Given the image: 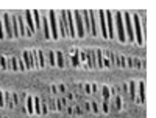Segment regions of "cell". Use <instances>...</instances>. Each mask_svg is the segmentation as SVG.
Segmentation results:
<instances>
[{"mask_svg":"<svg viewBox=\"0 0 156 118\" xmlns=\"http://www.w3.org/2000/svg\"><path fill=\"white\" fill-rule=\"evenodd\" d=\"M123 20H122V12H115V27H117V37L120 42H125V27H123Z\"/></svg>","mask_w":156,"mask_h":118,"instance_id":"6da1fadb","label":"cell"},{"mask_svg":"<svg viewBox=\"0 0 156 118\" xmlns=\"http://www.w3.org/2000/svg\"><path fill=\"white\" fill-rule=\"evenodd\" d=\"M48 22H50V33H51V39H56L59 37V33H58V25H56V14L55 11H50L48 12Z\"/></svg>","mask_w":156,"mask_h":118,"instance_id":"7a4b0ae2","label":"cell"},{"mask_svg":"<svg viewBox=\"0 0 156 118\" xmlns=\"http://www.w3.org/2000/svg\"><path fill=\"white\" fill-rule=\"evenodd\" d=\"M73 17L76 20V37H84V23H83L81 12L80 11H75Z\"/></svg>","mask_w":156,"mask_h":118,"instance_id":"3957f363","label":"cell"},{"mask_svg":"<svg viewBox=\"0 0 156 118\" xmlns=\"http://www.w3.org/2000/svg\"><path fill=\"white\" fill-rule=\"evenodd\" d=\"M66 17H67V31H69V34L72 36V37H76V25H75V22H73V14H72V11H66Z\"/></svg>","mask_w":156,"mask_h":118,"instance_id":"277c9868","label":"cell"},{"mask_svg":"<svg viewBox=\"0 0 156 118\" xmlns=\"http://www.w3.org/2000/svg\"><path fill=\"white\" fill-rule=\"evenodd\" d=\"M123 19H125V27H126V31H128V41H129V42H134V33H133V25H131V16H129V14H123Z\"/></svg>","mask_w":156,"mask_h":118,"instance_id":"5b68a950","label":"cell"},{"mask_svg":"<svg viewBox=\"0 0 156 118\" xmlns=\"http://www.w3.org/2000/svg\"><path fill=\"white\" fill-rule=\"evenodd\" d=\"M98 19H100V25H101V36L103 39H109V33H108V27H106V16H105V11H98Z\"/></svg>","mask_w":156,"mask_h":118,"instance_id":"8992f818","label":"cell"},{"mask_svg":"<svg viewBox=\"0 0 156 118\" xmlns=\"http://www.w3.org/2000/svg\"><path fill=\"white\" fill-rule=\"evenodd\" d=\"M59 30H61V36L66 37L69 34L67 31V17H66V11H62L59 14Z\"/></svg>","mask_w":156,"mask_h":118,"instance_id":"52a82bcc","label":"cell"},{"mask_svg":"<svg viewBox=\"0 0 156 118\" xmlns=\"http://www.w3.org/2000/svg\"><path fill=\"white\" fill-rule=\"evenodd\" d=\"M133 19H134V28H136V42H137L139 45H142V44H144V37H142V31H140L139 16H137V14H134V16H133Z\"/></svg>","mask_w":156,"mask_h":118,"instance_id":"ba28073f","label":"cell"},{"mask_svg":"<svg viewBox=\"0 0 156 118\" xmlns=\"http://www.w3.org/2000/svg\"><path fill=\"white\" fill-rule=\"evenodd\" d=\"M105 16H106V27L109 30V39H112L114 37V16L109 11H105Z\"/></svg>","mask_w":156,"mask_h":118,"instance_id":"9c48e42d","label":"cell"},{"mask_svg":"<svg viewBox=\"0 0 156 118\" xmlns=\"http://www.w3.org/2000/svg\"><path fill=\"white\" fill-rule=\"evenodd\" d=\"M2 20H3V25H5V30H6L8 37H14V34H12V27H11V22H9V16H8V14H3Z\"/></svg>","mask_w":156,"mask_h":118,"instance_id":"30bf717a","label":"cell"},{"mask_svg":"<svg viewBox=\"0 0 156 118\" xmlns=\"http://www.w3.org/2000/svg\"><path fill=\"white\" fill-rule=\"evenodd\" d=\"M89 17H90V33L94 36H97L98 30H97V19H95V12L94 11H89Z\"/></svg>","mask_w":156,"mask_h":118,"instance_id":"8fae6325","label":"cell"},{"mask_svg":"<svg viewBox=\"0 0 156 118\" xmlns=\"http://www.w3.org/2000/svg\"><path fill=\"white\" fill-rule=\"evenodd\" d=\"M22 56H23V61L27 62V64H25V67H27V69H33L34 65H33V59H31V51H23Z\"/></svg>","mask_w":156,"mask_h":118,"instance_id":"7c38bea8","label":"cell"},{"mask_svg":"<svg viewBox=\"0 0 156 118\" xmlns=\"http://www.w3.org/2000/svg\"><path fill=\"white\" fill-rule=\"evenodd\" d=\"M33 11H27V14H25V17H27V23H28V28H30V33H34L36 27H34V23H33Z\"/></svg>","mask_w":156,"mask_h":118,"instance_id":"4fadbf2b","label":"cell"},{"mask_svg":"<svg viewBox=\"0 0 156 118\" xmlns=\"http://www.w3.org/2000/svg\"><path fill=\"white\" fill-rule=\"evenodd\" d=\"M81 17H83V23H84V31L90 30V17H89V11L81 12Z\"/></svg>","mask_w":156,"mask_h":118,"instance_id":"5bb4252c","label":"cell"},{"mask_svg":"<svg viewBox=\"0 0 156 118\" xmlns=\"http://www.w3.org/2000/svg\"><path fill=\"white\" fill-rule=\"evenodd\" d=\"M42 25H44V34H45V39H51V33H50V22L47 20V17H44Z\"/></svg>","mask_w":156,"mask_h":118,"instance_id":"9a60e30c","label":"cell"},{"mask_svg":"<svg viewBox=\"0 0 156 118\" xmlns=\"http://www.w3.org/2000/svg\"><path fill=\"white\" fill-rule=\"evenodd\" d=\"M11 20H12V34H14V37H19L20 33H19V22H17V17L12 16Z\"/></svg>","mask_w":156,"mask_h":118,"instance_id":"2e32d148","label":"cell"},{"mask_svg":"<svg viewBox=\"0 0 156 118\" xmlns=\"http://www.w3.org/2000/svg\"><path fill=\"white\" fill-rule=\"evenodd\" d=\"M33 101H34V98H33V96H28V98H27V110H28V113H30V115H33V113H34Z\"/></svg>","mask_w":156,"mask_h":118,"instance_id":"e0dca14e","label":"cell"},{"mask_svg":"<svg viewBox=\"0 0 156 118\" xmlns=\"http://www.w3.org/2000/svg\"><path fill=\"white\" fill-rule=\"evenodd\" d=\"M55 56H56V65H59V67L62 69L64 67V56H62V53L61 51H56Z\"/></svg>","mask_w":156,"mask_h":118,"instance_id":"ac0fdd59","label":"cell"},{"mask_svg":"<svg viewBox=\"0 0 156 118\" xmlns=\"http://www.w3.org/2000/svg\"><path fill=\"white\" fill-rule=\"evenodd\" d=\"M17 22H19V33H20L22 36L28 34V33H27V30H25V25H23V20H22V17H17Z\"/></svg>","mask_w":156,"mask_h":118,"instance_id":"d6986e66","label":"cell"},{"mask_svg":"<svg viewBox=\"0 0 156 118\" xmlns=\"http://www.w3.org/2000/svg\"><path fill=\"white\" fill-rule=\"evenodd\" d=\"M145 96H144V83H139V103H144Z\"/></svg>","mask_w":156,"mask_h":118,"instance_id":"ffe728a7","label":"cell"},{"mask_svg":"<svg viewBox=\"0 0 156 118\" xmlns=\"http://www.w3.org/2000/svg\"><path fill=\"white\" fill-rule=\"evenodd\" d=\"M37 59H39V67H44V65H45V59H44V53L41 50H37Z\"/></svg>","mask_w":156,"mask_h":118,"instance_id":"44dd1931","label":"cell"},{"mask_svg":"<svg viewBox=\"0 0 156 118\" xmlns=\"http://www.w3.org/2000/svg\"><path fill=\"white\" fill-rule=\"evenodd\" d=\"M34 106H36V110H34V112H36L37 115L44 113V112H42V109H41V103H39V98H37V96H34Z\"/></svg>","mask_w":156,"mask_h":118,"instance_id":"7402d4cb","label":"cell"},{"mask_svg":"<svg viewBox=\"0 0 156 118\" xmlns=\"http://www.w3.org/2000/svg\"><path fill=\"white\" fill-rule=\"evenodd\" d=\"M97 65L101 69L105 67V64H103V59H101V50H97Z\"/></svg>","mask_w":156,"mask_h":118,"instance_id":"603a6c76","label":"cell"},{"mask_svg":"<svg viewBox=\"0 0 156 118\" xmlns=\"http://www.w3.org/2000/svg\"><path fill=\"white\" fill-rule=\"evenodd\" d=\"M3 96H5V99H6V104H8L9 107H12V106H14V103L11 101V98H12V96L8 93V92H5V93H3Z\"/></svg>","mask_w":156,"mask_h":118,"instance_id":"cb8c5ba5","label":"cell"},{"mask_svg":"<svg viewBox=\"0 0 156 118\" xmlns=\"http://www.w3.org/2000/svg\"><path fill=\"white\" fill-rule=\"evenodd\" d=\"M33 14H34V27H36V28H39V27H41V20H39V12H37V11H34Z\"/></svg>","mask_w":156,"mask_h":118,"instance_id":"d4e9b609","label":"cell"},{"mask_svg":"<svg viewBox=\"0 0 156 118\" xmlns=\"http://www.w3.org/2000/svg\"><path fill=\"white\" fill-rule=\"evenodd\" d=\"M9 62H11V69H12V70H17V69H19L17 59H16V58H9Z\"/></svg>","mask_w":156,"mask_h":118,"instance_id":"484cf974","label":"cell"},{"mask_svg":"<svg viewBox=\"0 0 156 118\" xmlns=\"http://www.w3.org/2000/svg\"><path fill=\"white\" fill-rule=\"evenodd\" d=\"M0 67H2V69H8V64H6V58L5 56H0Z\"/></svg>","mask_w":156,"mask_h":118,"instance_id":"4316f807","label":"cell"},{"mask_svg":"<svg viewBox=\"0 0 156 118\" xmlns=\"http://www.w3.org/2000/svg\"><path fill=\"white\" fill-rule=\"evenodd\" d=\"M48 59H50V65H53V67H55V65H56V61H55V53H51V51H50V53H48Z\"/></svg>","mask_w":156,"mask_h":118,"instance_id":"83f0119b","label":"cell"},{"mask_svg":"<svg viewBox=\"0 0 156 118\" xmlns=\"http://www.w3.org/2000/svg\"><path fill=\"white\" fill-rule=\"evenodd\" d=\"M129 87H131V98H134V95H136V83L131 81L129 83Z\"/></svg>","mask_w":156,"mask_h":118,"instance_id":"f1b7e54d","label":"cell"},{"mask_svg":"<svg viewBox=\"0 0 156 118\" xmlns=\"http://www.w3.org/2000/svg\"><path fill=\"white\" fill-rule=\"evenodd\" d=\"M0 39H3V25H2V19H0Z\"/></svg>","mask_w":156,"mask_h":118,"instance_id":"f546056e","label":"cell"},{"mask_svg":"<svg viewBox=\"0 0 156 118\" xmlns=\"http://www.w3.org/2000/svg\"><path fill=\"white\" fill-rule=\"evenodd\" d=\"M3 104H5V101H3V93L0 92V107H3Z\"/></svg>","mask_w":156,"mask_h":118,"instance_id":"4dcf8cb0","label":"cell"},{"mask_svg":"<svg viewBox=\"0 0 156 118\" xmlns=\"http://www.w3.org/2000/svg\"><path fill=\"white\" fill-rule=\"evenodd\" d=\"M11 96H12V103H14V104L19 101V99H17V95H11Z\"/></svg>","mask_w":156,"mask_h":118,"instance_id":"1f68e13d","label":"cell"},{"mask_svg":"<svg viewBox=\"0 0 156 118\" xmlns=\"http://www.w3.org/2000/svg\"><path fill=\"white\" fill-rule=\"evenodd\" d=\"M92 109H94L95 112H98V106H97V104H95V103H92Z\"/></svg>","mask_w":156,"mask_h":118,"instance_id":"d6a6232c","label":"cell"}]
</instances>
